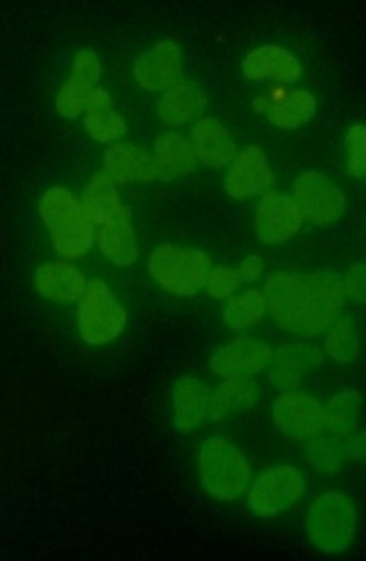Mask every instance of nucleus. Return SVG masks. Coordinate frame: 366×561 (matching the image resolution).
<instances>
[{
	"instance_id": "nucleus-10",
	"label": "nucleus",
	"mask_w": 366,
	"mask_h": 561,
	"mask_svg": "<svg viewBox=\"0 0 366 561\" xmlns=\"http://www.w3.org/2000/svg\"><path fill=\"white\" fill-rule=\"evenodd\" d=\"M276 175L260 145L241 148L224 175V191L233 202H251L272 193Z\"/></svg>"
},
{
	"instance_id": "nucleus-5",
	"label": "nucleus",
	"mask_w": 366,
	"mask_h": 561,
	"mask_svg": "<svg viewBox=\"0 0 366 561\" xmlns=\"http://www.w3.org/2000/svg\"><path fill=\"white\" fill-rule=\"evenodd\" d=\"M214 262L199 247L165 242L147 259V274L153 285L176 298H195L205 289Z\"/></svg>"
},
{
	"instance_id": "nucleus-25",
	"label": "nucleus",
	"mask_w": 366,
	"mask_h": 561,
	"mask_svg": "<svg viewBox=\"0 0 366 561\" xmlns=\"http://www.w3.org/2000/svg\"><path fill=\"white\" fill-rule=\"evenodd\" d=\"M95 245L103 257L119 270L135 266L140 259L137 228L134 224V213L116 224L95 230Z\"/></svg>"
},
{
	"instance_id": "nucleus-27",
	"label": "nucleus",
	"mask_w": 366,
	"mask_h": 561,
	"mask_svg": "<svg viewBox=\"0 0 366 561\" xmlns=\"http://www.w3.org/2000/svg\"><path fill=\"white\" fill-rule=\"evenodd\" d=\"M270 316L266 295L258 288H244L226 301L221 320L232 332H244L260 325Z\"/></svg>"
},
{
	"instance_id": "nucleus-36",
	"label": "nucleus",
	"mask_w": 366,
	"mask_h": 561,
	"mask_svg": "<svg viewBox=\"0 0 366 561\" xmlns=\"http://www.w3.org/2000/svg\"><path fill=\"white\" fill-rule=\"evenodd\" d=\"M237 270L241 273L244 285H256V283L263 279L264 271H266V262H264L261 255L251 254L239 262Z\"/></svg>"
},
{
	"instance_id": "nucleus-17",
	"label": "nucleus",
	"mask_w": 366,
	"mask_h": 561,
	"mask_svg": "<svg viewBox=\"0 0 366 561\" xmlns=\"http://www.w3.org/2000/svg\"><path fill=\"white\" fill-rule=\"evenodd\" d=\"M103 172L116 186L147 184L161 181L153 153L141 145L119 141L103 153Z\"/></svg>"
},
{
	"instance_id": "nucleus-31",
	"label": "nucleus",
	"mask_w": 366,
	"mask_h": 561,
	"mask_svg": "<svg viewBox=\"0 0 366 561\" xmlns=\"http://www.w3.org/2000/svg\"><path fill=\"white\" fill-rule=\"evenodd\" d=\"M344 168L353 179L366 178V125L356 123L344 135Z\"/></svg>"
},
{
	"instance_id": "nucleus-34",
	"label": "nucleus",
	"mask_w": 366,
	"mask_h": 561,
	"mask_svg": "<svg viewBox=\"0 0 366 561\" xmlns=\"http://www.w3.org/2000/svg\"><path fill=\"white\" fill-rule=\"evenodd\" d=\"M103 77V64L94 49L82 48L73 55L69 79L85 89H95Z\"/></svg>"
},
{
	"instance_id": "nucleus-35",
	"label": "nucleus",
	"mask_w": 366,
	"mask_h": 561,
	"mask_svg": "<svg viewBox=\"0 0 366 561\" xmlns=\"http://www.w3.org/2000/svg\"><path fill=\"white\" fill-rule=\"evenodd\" d=\"M346 301L355 307H366V261L353 262L343 274Z\"/></svg>"
},
{
	"instance_id": "nucleus-30",
	"label": "nucleus",
	"mask_w": 366,
	"mask_h": 561,
	"mask_svg": "<svg viewBox=\"0 0 366 561\" xmlns=\"http://www.w3.org/2000/svg\"><path fill=\"white\" fill-rule=\"evenodd\" d=\"M304 456L309 467L322 477H336L350 461L344 436H334V434L329 436L321 434L307 440L304 446Z\"/></svg>"
},
{
	"instance_id": "nucleus-3",
	"label": "nucleus",
	"mask_w": 366,
	"mask_h": 561,
	"mask_svg": "<svg viewBox=\"0 0 366 561\" xmlns=\"http://www.w3.org/2000/svg\"><path fill=\"white\" fill-rule=\"evenodd\" d=\"M358 527V505L343 490L332 489L319 493L307 508V539L325 557H338L352 550Z\"/></svg>"
},
{
	"instance_id": "nucleus-14",
	"label": "nucleus",
	"mask_w": 366,
	"mask_h": 561,
	"mask_svg": "<svg viewBox=\"0 0 366 561\" xmlns=\"http://www.w3.org/2000/svg\"><path fill=\"white\" fill-rule=\"evenodd\" d=\"M273 354L272 345L261 339L237 337L211 353L208 368L221 379L254 378L270 368Z\"/></svg>"
},
{
	"instance_id": "nucleus-32",
	"label": "nucleus",
	"mask_w": 366,
	"mask_h": 561,
	"mask_svg": "<svg viewBox=\"0 0 366 561\" xmlns=\"http://www.w3.org/2000/svg\"><path fill=\"white\" fill-rule=\"evenodd\" d=\"M91 91L92 89H85L81 84H77L76 80L67 79L55 95L57 113L60 114L61 118L70 119V122L81 118L88 110V99Z\"/></svg>"
},
{
	"instance_id": "nucleus-22",
	"label": "nucleus",
	"mask_w": 366,
	"mask_h": 561,
	"mask_svg": "<svg viewBox=\"0 0 366 561\" xmlns=\"http://www.w3.org/2000/svg\"><path fill=\"white\" fill-rule=\"evenodd\" d=\"M84 129L91 140L101 145H115L128 131L125 116L113 106V95L107 89H92L84 114Z\"/></svg>"
},
{
	"instance_id": "nucleus-9",
	"label": "nucleus",
	"mask_w": 366,
	"mask_h": 561,
	"mask_svg": "<svg viewBox=\"0 0 366 561\" xmlns=\"http://www.w3.org/2000/svg\"><path fill=\"white\" fill-rule=\"evenodd\" d=\"M272 421L282 436L307 443L325 431L324 402L306 391H279L272 405Z\"/></svg>"
},
{
	"instance_id": "nucleus-23",
	"label": "nucleus",
	"mask_w": 366,
	"mask_h": 561,
	"mask_svg": "<svg viewBox=\"0 0 366 561\" xmlns=\"http://www.w3.org/2000/svg\"><path fill=\"white\" fill-rule=\"evenodd\" d=\"M205 110L206 95L198 85L187 80L162 92L157 101V118L169 128L193 125L203 118Z\"/></svg>"
},
{
	"instance_id": "nucleus-18",
	"label": "nucleus",
	"mask_w": 366,
	"mask_h": 561,
	"mask_svg": "<svg viewBox=\"0 0 366 561\" xmlns=\"http://www.w3.org/2000/svg\"><path fill=\"white\" fill-rule=\"evenodd\" d=\"M214 388L199 376L186 375L176 379L171 390L172 427L178 433H191L210 417Z\"/></svg>"
},
{
	"instance_id": "nucleus-7",
	"label": "nucleus",
	"mask_w": 366,
	"mask_h": 561,
	"mask_svg": "<svg viewBox=\"0 0 366 561\" xmlns=\"http://www.w3.org/2000/svg\"><path fill=\"white\" fill-rule=\"evenodd\" d=\"M306 474L290 463L273 465L261 471L248 490V507L254 516L275 517L304 499Z\"/></svg>"
},
{
	"instance_id": "nucleus-15",
	"label": "nucleus",
	"mask_w": 366,
	"mask_h": 561,
	"mask_svg": "<svg viewBox=\"0 0 366 561\" xmlns=\"http://www.w3.org/2000/svg\"><path fill=\"white\" fill-rule=\"evenodd\" d=\"M241 72L245 79L256 84H295L304 76L300 58L283 45L264 43L245 55L241 64Z\"/></svg>"
},
{
	"instance_id": "nucleus-11",
	"label": "nucleus",
	"mask_w": 366,
	"mask_h": 561,
	"mask_svg": "<svg viewBox=\"0 0 366 561\" xmlns=\"http://www.w3.org/2000/svg\"><path fill=\"white\" fill-rule=\"evenodd\" d=\"M319 103L316 95L306 88L272 84L266 94L252 101V111L263 114L270 125L283 131H295L316 118Z\"/></svg>"
},
{
	"instance_id": "nucleus-38",
	"label": "nucleus",
	"mask_w": 366,
	"mask_h": 561,
	"mask_svg": "<svg viewBox=\"0 0 366 561\" xmlns=\"http://www.w3.org/2000/svg\"><path fill=\"white\" fill-rule=\"evenodd\" d=\"M365 245H366V224H365Z\"/></svg>"
},
{
	"instance_id": "nucleus-6",
	"label": "nucleus",
	"mask_w": 366,
	"mask_h": 561,
	"mask_svg": "<svg viewBox=\"0 0 366 561\" xmlns=\"http://www.w3.org/2000/svg\"><path fill=\"white\" fill-rule=\"evenodd\" d=\"M128 311L106 280L89 279L88 289L77 304V332L91 347L113 344L125 334Z\"/></svg>"
},
{
	"instance_id": "nucleus-33",
	"label": "nucleus",
	"mask_w": 366,
	"mask_h": 561,
	"mask_svg": "<svg viewBox=\"0 0 366 561\" xmlns=\"http://www.w3.org/2000/svg\"><path fill=\"white\" fill-rule=\"evenodd\" d=\"M241 286H244V280L237 267L214 266L206 279L205 291L214 300L227 301L241 289Z\"/></svg>"
},
{
	"instance_id": "nucleus-37",
	"label": "nucleus",
	"mask_w": 366,
	"mask_h": 561,
	"mask_svg": "<svg viewBox=\"0 0 366 561\" xmlns=\"http://www.w3.org/2000/svg\"><path fill=\"white\" fill-rule=\"evenodd\" d=\"M344 440H346L350 461L366 467V427L355 428L353 433L344 436Z\"/></svg>"
},
{
	"instance_id": "nucleus-16",
	"label": "nucleus",
	"mask_w": 366,
	"mask_h": 561,
	"mask_svg": "<svg viewBox=\"0 0 366 561\" xmlns=\"http://www.w3.org/2000/svg\"><path fill=\"white\" fill-rule=\"evenodd\" d=\"M322 360L324 353L316 345L306 341L288 342L279 345L273 354L267 379L276 390H298L309 376L321 368Z\"/></svg>"
},
{
	"instance_id": "nucleus-21",
	"label": "nucleus",
	"mask_w": 366,
	"mask_h": 561,
	"mask_svg": "<svg viewBox=\"0 0 366 561\" xmlns=\"http://www.w3.org/2000/svg\"><path fill=\"white\" fill-rule=\"evenodd\" d=\"M81 202L95 230L131 215V208L123 202L118 186L103 171L91 175L82 191Z\"/></svg>"
},
{
	"instance_id": "nucleus-13",
	"label": "nucleus",
	"mask_w": 366,
	"mask_h": 561,
	"mask_svg": "<svg viewBox=\"0 0 366 561\" xmlns=\"http://www.w3.org/2000/svg\"><path fill=\"white\" fill-rule=\"evenodd\" d=\"M306 221L294 194L272 191L258 203L252 230L264 245H279L294 239Z\"/></svg>"
},
{
	"instance_id": "nucleus-19",
	"label": "nucleus",
	"mask_w": 366,
	"mask_h": 561,
	"mask_svg": "<svg viewBox=\"0 0 366 561\" xmlns=\"http://www.w3.org/2000/svg\"><path fill=\"white\" fill-rule=\"evenodd\" d=\"M89 279L72 261L45 262L33 274V286L43 300L55 305L79 304Z\"/></svg>"
},
{
	"instance_id": "nucleus-2",
	"label": "nucleus",
	"mask_w": 366,
	"mask_h": 561,
	"mask_svg": "<svg viewBox=\"0 0 366 561\" xmlns=\"http://www.w3.org/2000/svg\"><path fill=\"white\" fill-rule=\"evenodd\" d=\"M38 215L54 251L66 261L85 257L95 245V227L81 197L69 187L52 186L39 196Z\"/></svg>"
},
{
	"instance_id": "nucleus-8",
	"label": "nucleus",
	"mask_w": 366,
	"mask_h": 561,
	"mask_svg": "<svg viewBox=\"0 0 366 561\" xmlns=\"http://www.w3.org/2000/svg\"><path fill=\"white\" fill-rule=\"evenodd\" d=\"M291 194L300 205L304 217L317 227L336 224L346 213V194L340 184L321 171H304L294 179Z\"/></svg>"
},
{
	"instance_id": "nucleus-29",
	"label": "nucleus",
	"mask_w": 366,
	"mask_h": 561,
	"mask_svg": "<svg viewBox=\"0 0 366 561\" xmlns=\"http://www.w3.org/2000/svg\"><path fill=\"white\" fill-rule=\"evenodd\" d=\"M362 393L355 388H343L324 402L325 431L334 436H347L359 427L363 414Z\"/></svg>"
},
{
	"instance_id": "nucleus-24",
	"label": "nucleus",
	"mask_w": 366,
	"mask_h": 561,
	"mask_svg": "<svg viewBox=\"0 0 366 561\" xmlns=\"http://www.w3.org/2000/svg\"><path fill=\"white\" fill-rule=\"evenodd\" d=\"M153 159H156L159 175L164 183L174 179L186 178L198 168V156L190 137L180 131H165L153 141Z\"/></svg>"
},
{
	"instance_id": "nucleus-12",
	"label": "nucleus",
	"mask_w": 366,
	"mask_h": 561,
	"mask_svg": "<svg viewBox=\"0 0 366 561\" xmlns=\"http://www.w3.org/2000/svg\"><path fill=\"white\" fill-rule=\"evenodd\" d=\"M186 60L176 39H161L134 61V80L141 91L162 94L184 80Z\"/></svg>"
},
{
	"instance_id": "nucleus-26",
	"label": "nucleus",
	"mask_w": 366,
	"mask_h": 561,
	"mask_svg": "<svg viewBox=\"0 0 366 561\" xmlns=\"http://www.w3.org/2000/svg\"><path fill=\"white\" fill-rule=\"evenodd\" d=\"M261 400L260 385L252 378H227L214 388L210 421L220 422L230 415L254 409Z\"/></svg>"
},
{
	"instance_id": "nucleus-4",
	"label": "nucleus",
	"mask_w": 366,
	"mask_h": 561,
	"mask_svg": "<svg viewBox=\"0 0 366 561\" xmlns=\"http://www.w3.org/2000/svg\"><path fill=\"white\" fill-rule=\"evenodd\" d=\"M199 483L217 502H233L248 493L252 467L239 446L226 437H208L196 453Z\"/></svg>"
},
{
	"instance_id": "nucleus-1",
	"label": "nucleus",
	"mask_w": 366,
	"mask_h": 561,
	"mask_svg": "<svg viewBox=\"0 0 366 561\" xmlns=\"http://www.w3.org/2000/svg\"><path fill=\"white\" fill-rule=\"evenodd\" d=\"M273 322L295 337H321L343 317V274L332 270L275 271L264 283Z\"/></svg>"
},
{
	"instance_id": "nucleus-20",
	"label": "nucleus",
	"mask_w": 366,
	"mask_h": 561,
	"mask_svg": "<svg viewBox=\"0 0 366 561\" xmlns=\"http://www.w3.org/2000/svg\"><path fill=\"white\" fill-rule=\"evenodd\" d=\"M187 137L195 147L199 163L208 169L229 168L239 153V145L232 131L214 116H203L193 123Z\"/></svg>"
},
{
	"instance_id": "nucleus-28",
	"label": "nucleus",
	"mask_w": 366,
	"mask_h": 561,
	"mask_svg": "<svg viewBox=\"0 0 366 561\" xmlns=\"http://www.w3.org/2000/svg\"><path fill=\"white\" fill-rule=\"evenodd\" d=\"M362 351V329L355 316H343L322 335V353L336 365H352Z\"/></svg>"
}]
</instances>
